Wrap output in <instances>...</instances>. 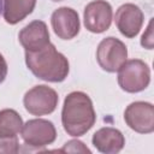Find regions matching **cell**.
Wrapping results in <instances>:
<instances>
[{
  "mask_svg": "<svg viewBox=\"0 0 154 154\" xmlns=\"http://www.w3.org/2000/svg\"><path fill=\"white\" fill-rule=\"evenodd\" d=\"M141 45L142 47L147 48V49H153V45H154V36H153V18L149 20L148 26L146 29V31L143 32L142 37H141Z\"/></svg>",
  "mask_w": 154,
  "mask_h": 154,
  "instance_id": "17",
  "label": "cell"
},
{
  "mask_svg": "<svg viewBox=\"0 0 154 154\" xmlns=\"http://www.w3.org/2000/svg\"><path fill=\"white\" fill-rule=\"evenodd\" d=\"M7 76V63L4 58V55L0 53V83H2L5 81Z\"/></svg>",
  "mask_w": 154,
  "mask_h": 154,
  "instance_id": "18",
  "label": "cell"
},
{
  "mask_svg": "<svg viewBox=\"0 0 154 154\" xmlns=\"http://www.w3.org/2000/svg\"><path fill=\"white\" fill-rule=\"evenodd\" d=\"M58 93L53 88L45 84L32 87L25 93L23 97L25 109L36 117L53 113L58 106Z\"/></svg>",
  "mask_w": 154,
  "mask_h": 154,
  "instance_id": "4",
  "label": "cell"
},
{
  "mask_svg": "<svg viewBox=\"0 0 154 154\" xmlns=\"http://www.w3.org/2000/svg\"><path fill=\"white\" fill-rule=\"evenodd\" d=\"M93 146L103 154L119 153L125 146V137L120 130L105 126L99 129L91 138Z\"/></svg>",
  "mask_w": 154,
  "mask_h": 154,
  "instance_id": "12",
  "label": "cell"
},
{
  "mask_svg": "<svg viewBox=\"0 0 154 154\" xmlns=\"http://www.w3.org/2000/svg\"><path fill=\"white\" fill-rule=\"evenodd\" d=\"M52 1H55V2H59V1H63V0H52Z\"/></svg>",
  "mask_w": 154,
  "mask_h": 154,
  "instance_id": "20",
  "label": "cell"
},
{
  "mask_svg": "<svg viewBox=\"0 0 154 154\" xmlns=\"http://www.w3.org/2000/svg\"><path fill=\"white\" fill-rule=\"evenodd\" d=\"M112 17L113 11L109 2L106 0H94L84 8V26L90 32L101 34L109 29L112 24Z\"/></svg>",
  "mask_w": 154,
  "mask_h": 154,
  "instance_id": "8",
  "label": "cell"
},
{
  "mask_svg": "<svg viewBox=\"0 0 154 154\" xmlns=\"http://www.w3.org/2000/svg\"><path fill=\"white\" fill-rule=\"evenodd\" d=\"M18 40L25 52H34L43 48L51 42L47 24L43 20L30 22L19 31Z\"/></svg>",
  "mask_w": 154,
  "mask_h": 154,
  "instance_id": "11",
  "label": "cell"
},
{
  "mask_svg": "<svg viewBox=\"0 0 154 154\" xmlns=\"http://www.w3.org/2000/svg\"><path fill=\"white\" fill-rule=\"evenodd\" d=\"M51 24L54 34L61 40H71L76 37L81 29L77 11L67 6L59 7L52 13Z\"/></svg>",
  "mask_w": 154,
  "mask_h": 154,
  "instance_id": "10",
  "label": "cell"
},
{
  "mask_svg": "<svg viewBox=\"0 0 154 154\" xmlns=\"http://www.w3.org/2000/svg\"><path fill=\"white\" fill-rule=\"evenodd\" d=\"M23 119L19 113L12 108L0 111V138L17 137L23 128Z\"/></svg>",
  "mask_w": 154,
  "mask_h": 154,
  "instance_id": "14",
  "label": "cell"
},
{
  "mask_svg": "<svg viewBox=\"0 0 154 154\" xmlns=\"http://www.w3.org/2000/svg\"><path fill=\"white\" fill-rule=\"evenodd\" d=\"M96 60L100 67L107 72H117L128 60V48L117 37H105L97 46Z\"/></svg>",
  "mask_w": 154,
  "mask_h": 154,
  "instance_id": "5",
  "label": "cell"
},
{
  "mask_svg": "<svg viewBox=\"0 0 154 154\" xmlns=\"http://www.w3.org/2000/svg\"><path fill=\"white\" fill-rule=\"evenodd\" d=\"M60 152H70V153H91L90 149L88 147L84 146V143L82 141L78 140H71L67 141L64 147L60 149Z\"/></svg>",
  "mask_w": 154,
  "mask_h": 154,
  "instance_id": "16",
  "label": "cell"
},
{
  "mask_svg": "<svg viewBox=\"0 0 154 154\" xmlns=\"http://www.w3.org/2000/svg\"><path fill=\"white\" fill-rule=\"evenodd\" d=\"M118 72V84L126 93H140L150 83V69L141 59L126 60Z\"/></svg>",
  "mask_w": 154,
  "mask_h": 154,
  "instance_id": "3",
  "label": "cell"
},
{
  "mask_svg": "<svg viewBox=\"0 0 154 154\" xmlns=\"http://www.w3.org/2000/svg\"><path fill=\"white\" fill-rule=\"evenodd\" d=\"M2 14L6 23L14 25L28 17L35 8L36 0H2Z\"/></svg>",
  "mask_w": 154,
  "mask_h": 154,
  "instance_id": "13",
  "label": "cell"
},
{
  "mask_svg": "<svg viewBox=\"0 0 154 154\" xmlns=\"http://www.w3.org/2000/svg\"><path fill=\"white\" fill-rule=\"evenodd\" d=\"M25 64L35 77L53 83L65 81L70 71L67 58L52 42L41 49L25 52Z\"/></svg>",
  "mask_w": 154,
  "mask_h": 154,
  "instance_id": "2",
  "label": "cell"
},
{
  "mask_svg": "<svg viewBox=\"0 0 154 154\" xmlns=\"http://www.w3.org/2000/svg\"><path fill=\"white\" fill-rule=\"evenodd\" d=\"M22 138L28 147L41 149L52 144L57 138V130L51 120L35 118L23 124Z\"/></svg>",
  "mask_w": 154,
  "mask_h": 154,
  "instance_id": "6",
  "label": "cell"
},
{
  "mask_svg": "<svg viewBox=\"0 0 154 154\" xmlns=\"http://www.w3.org/2000/svg\"><path fill=\"white\" fill-rule=\"evenodd\" d=\"M19 152L18 137L0 138V154H17Z\"/></svg>",
  "mask_w": 154,
  "mask_h": 154,
  "instance_id": "15",
  "label": "cell"
},
{
  "mask_svg": "<svg viewBox=\"0 0 154 154\" xmlns=\"http://www.w3.org/2000/svg\"><path fill=\"white\" fill-rule=\"evenodd\" d=\"M144 16L142 10L131 2L123 4L118 7L114 22L117 29L120 31V34L128 38H134L138 35L142 25H143Z\"/></svg>",
  "mask_w": 154,
  "mask_h": 154,
  "instance_id": "9",
  "label": "cell"
},
{
  "mask_svg": "<svg viewBox=\"0 0 154 154\" xmlns=\"http://www.w3.org/2000/svg\"><path fill=\"white\" fill-rule=\"evenodd\" d=\"M95 122L96 113L91 99L83 91L67 94L61 109V123L67 135L83 136L94 126Z\"/></svg>",
  "mask_w": 154,
  "mask_h": 154,
  "instance_id": "1",
  "label": "cell"
},
{
  "mask_svg": "<svg viewBox=\"0 0 154 154\" xmlns=\"http://www.w3.org/2000/svg\"><path fill=\"white\" fill-rule=\"evenodd\" d=\"M2 13V0H0V14Z\"/></svg>",
  "mask_w": 154,
  "mask_h": 154,
  "instance_id": "19",
  "label": "cell"
},
{
  "mask_svg": "<svg viewBox=\"0 0 154 154\" xmlns=\"http://www.w3.org/2000/svg\"><path fill=\"white\" fill-rule=\"evenodd\" d=\"M126 125L138 134L154 131V106L146 101L131 102L124 111Z\"/></svg>",
  "mask_w": 154,
  "mask_h": 154,
  "instance_id": "7",
  "label": "cell"
}]
</instances>
